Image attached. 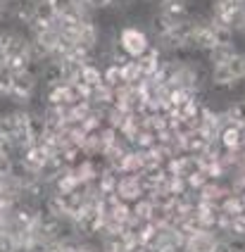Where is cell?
I'll use <instances>...</instances> for the list:
<instances>
[{
    "label": "cell",
    "instance_id": "1",
    "mask_svg": "<svg viewBox=\"0 0 245 252\" xmlns=\"http://www.w3.org/2000/svg\"><path fill=\"white\" fill-rule=\"evenodd\" d=\"M117 48L124 53L126 60H141V57L153 48L150 41V33L138 24H124V27L117 31Z\"/></svg>",
    "mask_w": 245,
    "mask_h": 252
}]
</instances>
